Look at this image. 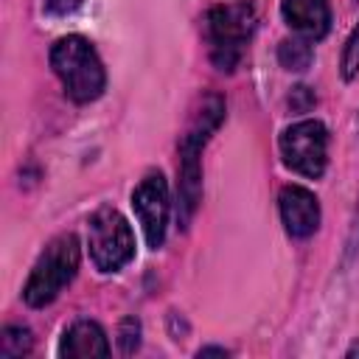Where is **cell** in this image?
I'll use <instances>...</instances> for the list:
<instances>
[{"instance_id":"obj_1","label":"cell","mask_w":359,"mask_h":359,"mask_svg":"<svg viewBox=\"0 0 359 359\" xmlns=\"http://www.w3.org/2000/svg\"><path fill=\"white\" fill-rule=\"evenodd\" d=\"M224 121V98L208 93L191 115L185 135L180 137V185H177V219L188 224L202 199V149Z\"/></svg>"},{"instance_id":"obj_2","label":"cell","mask_w":359,"mask_h":359,"mask_svg":"<svg viewBox=\"0 0 359 359\" xmlns=\"http://www.w3.org/2000/svg\"><path fill=\"white\" fill-rule=\"evenodd\" d=\"M50 67L59 76L65 95L76 104L95 101L107 87V73L101 65V56L95 53L93 42L70 34L53 42L50 48Z\"/></svg>"},{"instance_id":"obj_3","label":"cell","mask_w":359,"mask_h":359,"mask_svg":"<svg viewBox=\"0 0 359 359\" xmlns=\"http://www.w3.org/2000/svg\"><path fill=\"white\" fill-rule=\"evenodd\" d=\"M76 272H79V238L73 233H62L53 241H48V247L39 252L22 289L25 303L34 309L53 303L62 294V289L76 278Z\"/></svg>"},{"instance_id":"obj_4","label":"cell","mask_w":359,"mask_h":359,"mask_svg":"<svg viewBox=\"0 0 359 359\" xmlns=\"http://www.w3.org/2000/svg\"><path fill=\"white\" fill-rule=\"evenodd\" d=\"M255 31V11L250 3H222L208 11L210 59L219 70H233Z\"/></svg>"},{"instance_id":"obj_5","label":"cell","mask_w":359,"mask_h":359,"mask_svg":"<svg viewBox=\"0 0 359 359\" xmlns=\"http://www.w3.org/2000/svg\"><path fill=\"white\" fill-rule=\"evenodd\" d=\"M87 247L101 272H118L135 258V233L121 210L104 205L87 222Z\"/></svg>"},{"instance_id":"obj_6","label":"cell","mask_w":359,"mask_h":359,"mask_svg":"<svg viewBox=\"0 0 359 359\" xmlns=\"http://www.w3.org/2000/svg\"><path fill=\"white\" fill-rule=\"evenodd\" d=\"M278 146L286 168L300 177L317 180L328 165V129L317 118H303L286 126Z\"/></svg>"},{"instance_id":"obj_7","label":"cell","mask_w":359,"mask_h":359,"mask_svg":"<svg viewBox=\"0 0 359 359\" xmlns=\"http://www.w3.org/2000/svg\"><path fill=\"white\" fill-rule=\"evenodd\" d=\"M168 182L160 171H149L132 191V210L143 227L146 244L151 250H160L165 241V224H168Z\"/></svg>"},{"instance_id":"obj_8","label":"cell","mask_w":359,"mask_h":359,"mask_svg":"<svg viewBox=\"0 0 359 359\" xmlns=\"http://www.w3.org/2000/svg\"><path fill=\"white\" fill-rule=\"evenodd\" d=\"M278 210L286 233L292 238H306L320 224V202L317 196L303 185H286L278 196Z\"/></svg>"},{"instance_id":"obj_9","label":"cell","mask_w":359,"mask_h":359,"mask_svg":"<svg viewBox=\"0 0 359 359\" xmlns=\"http://www.w3.org/2000/svg\"><path fill=\"white\" fill-rule=\"evenodd\" d=\"M280 14L286 25L309 42L323 39L331 28L328 0H280Z\"/></svg>"},{"instance_id":"obj_10","label":"cell","mask_w":359,"mask_h":359,"mask_svg":"<svg viewBox=\"0 0 359 359\" xmlns=\"http://www.w3.org/2000/svg\"><path fill=\"white\" fill-rule=\"evenodd\" d=\"M109 342L104 328L95 320H76L59 342V356L67 359H93V356H107Z\"/></svg>"},{"instance_id":"obj_11","label":"cell","mask_w":359,"mask_h":359,"mask_svg":"<svg viewBox=\"0 0 359 359\" xmlns=\"http://www.w3.org/2000/svg\"><path fill=\"white\" fill-rule=\"evenodd\" d=\"M34 337L25 325H6L0 334V359H20L31 353Z\"/></svg>"},{"instance_id":"obj_12","label":"cell","mask_w":359,"mask_h":359,"mask_svg":"<svg viewBox=\"0 0 359 359\" xmlns=\"http://www.w3.org/2000/svg\"><path fill=\"white\" fill-rule=\"evenodd\" d=\"M278 59L286 70H306L311 65V45L309 39H283L278 48Z\"/></svg>"},{"instance_id":"obj_13","label":"cell","mask_w":359,"mask_h":359,"mask_svg":"<svg viewBox=\"0 0 359 359\" xmlns=\"http://www.w3.org/2000/svg\"><path fill=\"white\" fill-rule=\"evenodd\" d=\"M339 70H342V79L351 81L356 73H359V22L353 25L345 48H342V59H339Z\"/></svg>"},{"instance_id":"obj_14","label":"cell","mask_w":359,"mask_h":359,"mask_svg":"<svg viewBox=\"0 0 359 359\" xmlns=\"http://www.w3.org/2000/svg\"><path fill=\"white\" fill-rule=\"evenodd\" d=\"M118 345L123 353H135L140 348V323L135 317H126L118 328Z\"/></svg>"},{"instance_id":"obj_15","label":"cell","mask_w":359,"mask_h":359,"mask_svg":"<svg viewBox=\"0 0 359 359\" xmlns=\"http://www.w3.org/2000/svg\"><path fill=\"white\" fill-rule=\"evenodd\" d=\"M81 3H84V0H45V8H48L50 14H70V11H76Z\"/></svg>"},{"instance_id":"obj_16","label":"cell","mask_w":359,"mask_h":359,"mask_svg":"<svg viewBox=\"0 0 359 359\" xmlns=\"http://www.w3.org/2000/svg\"><path fill=\"white\" fill-rule=\"evenodd\" d=\"M199 356H227V351L224 348H202Z\"/></svg>"}]
</instances>
